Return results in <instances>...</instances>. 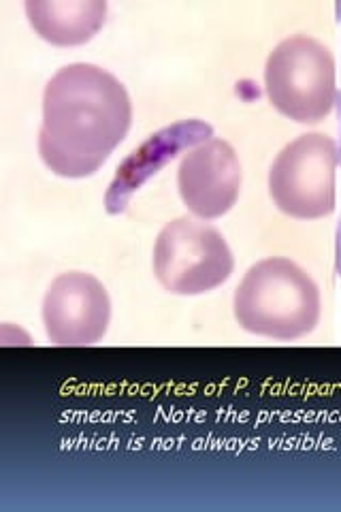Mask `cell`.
Listing matches in <instances>:
<instances>
[{
	"label": "cell",
	"mask_w": 341,
	"mask_h": 512,
	"mask_svg": "<svg viewBox=\"0 0 341 512\" xmlns=\"http://www.w3.org/2000/svg\"><path fill=\"white\" fill-rule=\"evenodd\" d=\"M133 103L116 75L88 62L60 69L43 92L39 154L60 178H88L124 141Z\"/></svg>",
	"instance_id": "6da1fadb"
},
{
	"label": "cell",
	"mask_w": 341,
	"mask_h": 512,
	"mask_svg": "<svg viewBox=\"0 0 341 512\" xmlns=\"http://www.w3.org/2000/svg\"><path fill=\"white\" fill-rule=\"evenodd\" d=\"M111 320L105 286L84 271L58 276L43 299V325L56 346H92L101 342Z\"/></svg>",
	"instance_id": "8992f818"
},
{
	"label": "cell",
	"mask_w": 341,
	"mask_h": 512,
	"mask_svg": "<svg viewBox=\"0 0 341 512\" xmlns=\"http://www.w3.org/2000/svg\"><path fill=\"white\" fill-rule=\"evenodd\" d=\"M265 88L271 105L299 124H318L337 101L335 58L324 43L307 35L284 39L269 54Z\"/></svg>",
	"instance_id": "3957f363"
},
{
	"label": "cell",
	"mask_w": 341,
	"mask_h": 512,
	"mask_svg": "<svg viewBox=\"0 0 341 512\" xmlns=\"http://www.w3.org/2000/svg\"><path fill=\"white\" fill-rule=\"evenodd\" d=\"M337 141L310 133L301 135L278 154L269 171L273 203L290 218L316 220L335 210Z\"/></svg>",
	"instance_id": "5b68a950"
},
{
	"label": "cell",
	"mask_w": 341,
	"mask_h": 512,
	"mask_svg": "<svg viewBox=\"0 0 341 512\" xmlns=\"http://www.w3.org/2000/svg\"><path fill=\"white\" fill-rule=\"evenodd\" d=\"M233 252L207 222L177 218L158 233L154 274L173 295H203L231 278Z\"/></svg>",
	"instance_id": "277c9868"
},
{
	"label": "cell",
	"mask_w": 341,
	"mask_h": 512,
	"mask_svg": "<svg viewBox=\"0 0 341 512\" xmlns=\"http://www.w3.org/2000/svg\"><path fill=\"white\" fill-rule=\"evenodd\" d=\"M335 271L341 278V220L337 224V233H335Z\"/></svg>",
	"instance_id": "30bf717a"
},
{
	"label": "cell",
	"mask_w": 341,
	"mask_h": 512,
	"mask_svg": "<svg viewBox=\"0 0 341 512\" xmlns=\"http://www.w3.org/2000/svg\"><path fill=\"white\" fill-rule=\"evenodd\" d=\"M177 186L188 210L201 220L231 212L241 190V163L231 143L209 139L192 148L182 158Z\"/></svg>",
	"instance_id": "52a82bcc"
},
{
	"label": "cell",
	"mask_w": 341,
	"mask_h": 512,
	"mask_svg": "<svg viewBox=\"0 0 341 512\" xmlns=\"http://www.w3.org/2000/svg\"><path fill=\"white\" fill-rule=\"evenodd\" d=\"M24 7L37 35L60 47L88 43L107 18L105 0H28Z\"/></svg>",
	"instance_id": "9c48e42d"
},
{
	"label": "cell",
	"mask_w": 341,
	"mask_h": 512,
	"mask_svg": "<svg viewBox=\"0 0 341 512\" xmlns=\"http://www.w3.org/2000/svg\"><path fill=\"white\" fill-rule=\"evenodd\" d=\"M316 282L290 259H265L250 267L235 293L237 323L271 340H299L320 320Z\"/></svg>",
	"instance_id": "7a4b0ae2"
},
{
	"label": "cell",
	"mask_w": 341,
	"mask_h": 512,
	"mask_svg": "<svg viewBox=\"0 0 341 512\" xmlns=\"http://www.w3.org/2000/svg\"><path fill=\"white\" fill-rule=\"evenodd\" d=\"M214 128L203 120H184L173 126L162 128L128 156L118 167L116 178L109 184L105 207L109 214H122L131 203L135 192L156 175L162 167L190 148H197L209 141Z\"/></svg>",
	"instance_id": "ba28073f"
},
{
	"label": "cell",
	"mask_w": 341,
	"mask_h": 512,
	"mask_svg": "<svg viewBox=\"0 0 341 512\" xmlns=\"http://www.w3.org/2000/svg\"><path fill=\"white\" fill-rule=\"evenodd\" d=\"M335 107H337V111H339V128H341V92L337 94ZM337 150H339V163H341V139H339V143H337Z\"/></svg>",
	"instance_id": "8fae6325"
}]
</instances>
